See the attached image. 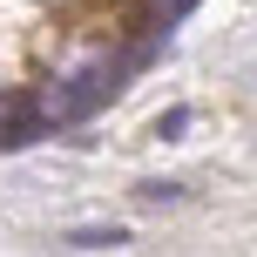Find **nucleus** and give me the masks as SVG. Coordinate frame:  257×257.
<instances>
[{"mask_svg":"<svg viewBox=\"0 0 257 257\" xmlns=\"http://www.w3.org/2000/svg\"><path fill=\"white\" fill-rule=\"evenodd\" d=\"M136 196H142V203H176V196H183V190H176V183H142V190H136Z\"/></svg>","mask_w":257,"mask_h":257,"instance_id":"3","label":"nucleus"},{"mask_svg":"<svg viewBox=\"0 0 257 257\" xmlns=\"http://www.w3.org/2000/svg\"><path fill=\"white\" fill-rule=\"evenodd\" d=\"M122 244H128L122 223H95V230H75V237H68V250H122Z\"/></svg>","mask_w":257,"mask_h":257,"instance_id":"2","label":"nucleus"},{"mask_svg":"<svg viewBox=\"0 0 257 257\" xmlns=\"http://www.w3.org/2000/svg\"><path fill=\"white\" fill-rule=\"evenodd\" d=\"M122 81H115V68H88V75H75V88L61 95V115H88L102 95H115Z\"/></svg>","mask_w":257,"mask_h":257,"instance_id":"1","label":"nucleus"},{"mask_svg":"<svg viewBox=\"0 0 257 257\" xmlns=\"http://www.w3.org/2000/svg\"><path fill=\"white\" fill-rule=\"evenodd\" d=\"M176 128H190V108H169V115L156 122V136H176Z\"/></svg>","mask_w":257,"mask_h":257,"instance_id":"4","label":"nucleus"}]
</instances>
